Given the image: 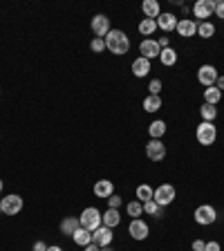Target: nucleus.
<instances>
[{
    "instance_id": "obj_38",
    "label": "nucleus",
    "mask_w": 224,
    "mask_h": 251,
    "mask_svg": "<svg viewBox=\"0 0 224 251\" xmlns=\"http://www.w3.org/2000/svg\"><path fill=\"white\" fill-rule=\"evenodd\" d=\"M204 247H206V242H204V240H193L191 249H193V251H204Z\"/></svg>"
},
{
    "instance_id": "obj_42",
    "label": "nucleus",
    "mask_w": 224,
    "mask_h": 251,
    "mask_svg": "<svg viewBox=\"0 0 224 251\" xmlns=\"http://www.w3.org/2000/svg\"><path fill=\"white\" fill-rule=\"evenodd\" d=\"M47 251H63L61 247H47Z\"/></svg>"
},
{
    "instance_id": "obj_3",
    "label": "nucleus",
    "mask_w": 224,
    "mask_h": 251,
    "mask_svg": "<svg viewBox=\"0 0 224 251\" xmlns=\"http://www.w3.org/2000/svg\"><path fill=\"white\" fill-rule=\"evenodd\" d=\"M195 139L202 144V146H213L215 139H218V128H215L213 121H202L195 130Z\"/></svg>"
},
{
    "instance_id": "obj_45",
    "label": "nucleus",
    "mask_w": 224,
    "mask_h": 251,
    "mask_svg": "<svg viewBox=\"0 0 224 251\" xmlns=\"http://www.w3.org/2000/svg\"><path fill=\"white\" fill-rule=\"evenodd\" d=\"M0 213H2V206H0Z\"/></svg>"
},
{
    "instance_id": "obj_33",
    "label": "nucleus",
    "mask_w": 224,
    "mask_h": 251,
    "mask_svg": "<svg viewBox=\"0 0 224 251\" xmlns=\"http://www.w3.org/2000/svg\"><path fill=\"white\" fill-rule=\"evenodd\" d=\"M148 90H150V94L159 97V92H162V81H159V78H152L150 85H148Z\"/></svg>"
},
{
    "instance_id": "obj_12",
    "label": "nucleus",
    "mask_w": 224,
    "mask_h": 251,
    "mask_svg": "<svg viewBox=\"0 0 224 251\" xmlns=\"http://www.w3.org/2000/svg\"><path fill=\"white\" fill-rule=\"evenodd\" d=\"M155 23H157V27H159V29L166 31V34H168V31H175V29H177L179 18H177L175 14H171V11H166V14L162 11V14H159V16L155 18Z\"/></svg>"
},
{
    "instance_id": "obj_28",
    "label": "nucleus",
    "mask_w": 224,
    "mask_h": 251,
    "mask_svg": "<svg viewBox=\"0 0 224 251\" xmlns=\"http://www.w3.org/2000/svg\"><path fill=\"white\" fill-rule=\"evenodd\" d=\"M137 29H139L141 36H152V31L157 29V23L152 21V18H144V21L139 23V27H137Z\"/></svg>"
},
{
    "instance_id": "obj_37",
    "label": "nucleus",
    "mask_w": 224,
    "mask_h": 251,
    "mask_svg": "<svg viewBox=\"0 0 224 251\" xmlns=\"http://www.w3.org/2000/svg\"><path fill=\"white\" fill-rule=\"evenodd\" d=\"M157 45L162 47V50H166V47H171V38H168V36H159V38H157Z\"/></svg>"
},
{
    "instance_id": "obj_31",
    "label": "nucleus",
    "mask_w": 224,
    "mask_h": 251,
    "mask_svg": "<svg viewBox=\"0 0 224 251\" xmlns=\"http://www.w3.org/2000/svg\"><path fill=\"white\" fill-rule=\"evenodd\" d=\"M144 204V213L146 215H155V218H162V206L155 202V200H148V202H141Z\"/></svg>"
},
{
    "instance_id": "obj_41",
    "label": "nucleus",
    "mask_w": 224,
    "mask_h": 251,
    "mask_svg": "<svg viewBox=\"0 0 224 251\" xmlns=\"http://www.w3.org/2000/svg\"><path fill=\"white\" fill-rule=\"evenodd\" d=\"M215 88H218V90H224V76H218V81H215Z\"/></svg>"
},
{
    "instance_id": "obj_4",
    "label": "nucleus",
    "mask_w": 224,
    "mask_h": 251,
    "mask_svg": "<svg viewBox=\"0 0 224 251\" xmlns=\"http://www.w3.org/2000/svg\"><path fill=\"white\" fill-rule=\"evenodd\" d=\"M175 195H177V191H175V186L173 184H162V186L155 188V195H152V200H155L159 206H168V204L175 202Z\"/></svg>"
},
{
    "instance_id": "obj_16",
    "label": "nucleus",
    "mask_w": 224,
    "mask_h": 251,
    "mask_svg": "<svg viewBox=\"0 0 224 251\" xmlns=\"http://www.w3.org/2000/svg\"><path fill=\"white\" fill-rule=\"evenodd\" d=\"M94 195H97V198H103V200H108L110 195H115V184H112V179H99V182L94 184Z\"/></svg>"
},
{
    "instance_id": "obj_7",
    "label": "nucleus",
    "mask_w": 224,
    "mask_h": 251,
    "mask_svg": "<svg viewBox=\"0 0 224 251\" xmlns=\"http://www.w3.org/2000/svg\"><path fill=\"white\" fill-rule=\"evenodd\" d=\"M215 0H198L193 7H191V11H193L195 18H199L198 23H204L206 18H211V14H215Z\"/></svg>"
},
{
    "instance_id": "obj_15",
    "label": "nucleus",
    "mask_w": 224,
    "mask_h": 251,
    "mask_svg": "<svg viewBox=\"0 0 224 251\" xmlns=\"http://www.w3.org/2000/svg\"><path fill=\"white\" fill-rule=\"evenodd\" d=\"M182 38H191L198 34V23L193 21V18H179L177 23V29H175Z\"/></svg>"
},
{
    "instance_id": "obj_25",
    "label": "nucleus",
    "mask_w": 224,
    "mask_h": 251,
    "mask_svg": "<svg viewBox=\"0 0 224 251\" xmlns=\"http://www.w3.org/2000/svg\"><path fill=\"white\" fill-rule=\"evenodd\" d=\"M135 195H137L139 202H148V200H152V195H155V188L148 186V184H139L137 191H135Z\"/></svg>"
},
{
    "instance_id": "obj_44",
    "label": "nucleus",
    "mask_w": 224,
    "mask_h": 251,
    "mask_svg": "<svg viewBox=\"0 0 224 251\" xmlns=\"http://www.w3.org/2000/svg\"><path fill=\"white\" fill-rule=\"evenodd\" d=\"M0 193H2V179H0Z\"/></svg>"
},
{
    "instance_id": "obj_5",
    "label": "nucleus",
    "mask_w": 224,
    "mask_h": 251,
    "mask_svg": "<svg viewBox=\"0 0 224 251\" xmlns=\"http://www.w3.org/2000/svg\"><path fill=\"white\" fill-rule=\"evenodd\" d=\"M193 218H195V222H198V225L211 226L215 220H218V211H215L211 204H202V206H198V209H195Z\"/></svg>"
},
{
    "instance_id": "obj_35",
    "label": "nucleus",
    "mask_w": 224,
    "mask_h": 251,
    "mask_svg": "<svg viewBox=\"0 0 224 251\" xmlns=\"http://www.w3.org/2000/svg\"><path fill=\"white\" fill-rule=\"evenodd\" d=\"M215 16H218L220 21H224V0H220L218 5H215Z\"/></svg>"
},
{
    "instance_id": "obj_39",
    "label": "nucleus",
    "mask_w": 224,
    "mask_h": 251,
    "mask_svg": "<svg viewBox=\"0 0 224 251\" xmlns=\"http://www.w3.org/2000/svg\"><path fill=\"white\" fill-rule=\"evenodd\" d=\"M31 251H47V245L43 240H38V242H34V247H31Z\"/></svg>"
},
{
    "instance_id": "obj_29",
    "label": "nucleus",
    "mask_w": 224,
    "mask_h": 251,
    "mask_svg": "<svg viewBox=\"0 0 224 251\" xmlns=\"http://www.w3.org/2000/svg\"><path fill=\"white\" fill-rule=\"evenodd\" d=\"M199 117H202V121H213L215 117H218V108L211 103H202V108H199Z\"/></svg>"
},
{
    "instance_id": "obj_43",
    "label": "nucleus",
    "mask_w": 224,
    "mask_h": 251,
    "mask_svg": "<svg viewBox=\"0 0 224 251\" xmlns=\"http://www.w3.org/2000/svg\"><path fill=\"white\" fill-rule=\"evenodd\" d=\"M101 251H112V249H110V247H103V249H101Z\"/></svg>"
},
{
    "instance_id": "obj_30",
    "label": "nucleus",
    "mask_w": 224,
    "mask_h": 251,
    "mask_svg": "<svg viewBox=\"0 0 224 251\" xmlns=\"http://www.w3.org/2000/svg\"><path fill=\"white\" fill-rule=\"evenodd\" d=\"M215 34V25L209 21H204V23H198V36L202 38H211Z\"/></svg>"
},
{
    "instance_id": "obj_1",
    "label": "nucleus",
    "mask_w": 224,
    "mask_h": 251,
    "mask_svg": "<svg viewBox=\"0 0 224 251\" xmlns=\"http://www.w3.org/2000/svg\"><path fill=\"white\" fill-rule=\"evenodd\" d=\"M103 41H105V50L112 52L115 56H124V54L130 52V38L125 36V31L121 29H110Z\"/></svg>"
},
{
    "instance_id": "obj_32",
    "label": "nucleus",
    "mask_w": 224,
    "mask_h": 251,
    "mask_svg": "<svg viewBox=\"0 0 224 251\" xmlns=\"http://www.w3.org/2000/svg\"><path fill=\"white\" fill-rule=\"evenodd\" d=\"M90 50H92L94 54L105 52V41H103V38H92V43H90Z\"/></svg>"
},
{
    "instance_id": "obj_9",
    "label": "nucleus",
    "mask_w": 224,
    "mask_h": 251,
    "mask_svg": "<svg viewBox=\"0 0 224 251\" xmlns=\"http://www.w3.org/2000/svg\"><path fill=\"white\" fill-rule=\"evenodd\" d=\"M146 157L150 162H162L166 157V144H162L159 139H150L146 144Z\"/></svg>"
},
{
    "instance_id": "obj_40",
    "label": "nucleus",
    "mask_w": 224,
    "mask_h": 251,
    "mask_svg": "<svg viewBox=\"0 0 224 251\" xmlns=\"http://www.w3.org/2000/svg\"><path fill=\"white\" fill-rule=\"evenodd\" d=\"M83 249H85V251H101V247H99V245H94V242H90V245H88V247H83Z\"/></svg>"
},
{
    "instance_id": "obj_17",
    "label": "nucleus",
    "mask_w": 224,
    "mask_h": 251,
    "mask_svg": "<svg viewBox=\"0 0 224 251\" xmlns=\"http://www.w3.org/2000/svg\"><path fill=\"white\" fill-rule=\"evenodd\" d=\"M148 72H150V61H148V58L139 56V58H135V61H132V74H135L137 78L148 76Z\"/></svg>"
},
{
    "instance_id": "obj_14",
    "label": "nucleus",
    "mask_w": 224,
    "mask_h": 251,
    "mask_svg": "<svg viewBox=\"0 0 224 251\" xmlns=\"http://www.w3.org/2000/svg\"><path fill=\"white\" fill-rule=\"evenodd\" d=\"M112 235H115V233H112V229H108V226L101 225L97 231H92V242H94V245H99L101 249H103V247L112 245Z\"/></svg>"
},
{
    "instance_id": "obj_10",
    "label": "nucleus",
    "mask_w": 224,
    "mask_h": 251,
    "mask_svg": "<svg viewBox=\"0 0 224 251\" xmlns=\"http://www.w3.org/2000/svg\"><path fill=\"white\" fill-rule=\"evenodd\" d=\"M128 233H130L132 240H146L150 229H148V225L141 218H135V220H130V225H128Z\"/></svg>"
},
{
    "instance_id": "obj_13",
    "label": "nucleus",
    "mask_w": 224,
    "mask_h": 251,
    "mask_svg": "<svg viewBox=\"0 0 224 251\" xmlns=\"http://www.w3.org/2000/svg\"><path fill=\"white\" fill-rule=\"evenodd\" d=\"M159 52H162V47L157 45V41H152V38H144V41L139 43V54L144 58H148V61L159 58Z\"/></svg>"
},
{
    "instance_id": "obj_8",
    "label": "nucleus",
    "mask_w": 224,
    "mask_h": 251,
    "mask_svg": "<svg viewBox=\"0 0 224 251\" xmlns=\"http://www.w3.org/2000/svg\"><path fill=\"white\" fill-rule=\"evenodd\" d=\"M218 70H215V65H211V63H206V65H202V68L198 70V81L204 85V88H211V85H215V81H218Z\"/></svg>"
},
{
    "instance_id": "obj_27",
    "label": "nucleus",
    "mask_w": 224,
    "mask_h": 251,
    "mask_svg": "<svg viewBox=\"0 0 224 251\" xmlns=\"http://www.w3.org/2000/svg\"><path fill=\"white\" fill-rule=\"evenodd\" d=\"M125 211H128V215H130L132 220L141 218V215H144V204H141L139 200H132V202L125 204Z\"/></svg>"
},
{
    "instance_id": "obj_20",
    "label": "nucleus",
    "mask_w": 224,
    "mask_h": 251,
    "mask_svg": "<svg viewBox=\"0 0 224 251\" xmlns=\"http://www.w3.org/2000/svg\"><path fill=\"white\" fill-rule=\"evenodd\" d=\"M148 135H150V139H162V137L166 135V121L155 119L148 126Z\"/></svg>"
},
{
    "instance_id": "obj_36",
    "label": "nucleus",
    "mask_w": 224,
    "mask_h": 251,
    "mask_svg": "<svg viewBox=\"0 0 224 251\" xmlns=\"http://www.w3.org/2000/svg\"><path fill=\"white\" fill-rule=\"evenodd\" d=\"M204 251H222V247H220V242L211 240V242H206V247H204Z\"/></svg>"
},
{
    "instance_id": "obj_24",
    "label": "nucleus",
    "mask_w": 224,
    "mask_h": 251,
    "mask_svg": "<svg viewBox=\"0 0 224 251\" xmlns=\"http://www.w3.org/2000/svg\"><path fill=\"white\" fill-rule=\"evenodd\" d=\"M222 101V90H218L215 85L204 90V103H211V105H218Z\"/></svg>"
},
{
    "instance_id": "obj_21",
    "label": "nucleus",
    "mask_w": 224,
    "mask_h": 251,
    "mask_svg": "<svg viewBox=\"0 0 224 251\" xmlns=\"http://www.w3.org/2000/svg\"><path fill=\"white\" fill-rule=\"evenodd\" d=\"M101 220H103V226H108V229H115V226H119V222H121L119 209H108Z\"/></svg>"
},
{
    "instance_id": "obj_34",
    "label": "nucleus",
    "mask_w": 224,
    "mask_h": 251,
    "mask_svg": "<svg viewBox=\"0 0 224 251\" xmlns=\"http://www.w3.org/2000/svg\"><path fill=\"white\" fill-rule=\"evenodd\" d=\"M121 206V198L119 195H110L108 198V209H119Z\"/></svg>"
},
{
    "instance_id": "obj_26",
    "label": "nucleus",
    "mask_w": 224,
    "mask_h": 251,
    "mask_svg": "<svg viewBox=\"0 0 224 251\" xmlns=\"http://www.w3.org/2000/svg\"><path fill=\"white\" fill-rule=\"evenodd\" d=\"M159 108H162V97L148 94L146 99H144V110H146V112H157Z\"/></svg>"
},
{
    "instance_id": "obj_2",
    "label": "nucleus",
    "mask_w": 224,
    "mask_h": 251,
    "mask_svg": "<svg viewBox=\"0 0 224 251\" xmlns=\"http://www.w3.org/2000/svg\"><path fill=\"white\" fill-rule=\"evenodd\" d=\"M103 213H101L99 209H94V206H88V209H83V213L78 215V225L83 226V229L88 231H97L101 225H103Z\"/></svg>"
},
{
    "instance_id": "obj_22",
    "label": "nucleus",
    "mask_w": 224,
    "mask_h": 251,
    "mask_svg": "<svg viewBox=\"0 0 224 251\" xmlns=\"http://www.w3.org/2000/svg\"><path fill=\"white\" fill-rule=\"evenodd\" d=\"M159 61H162L164 68H173V65L177 63V52H175L173 47H166V50L159 52Z\"/></svg>"
},
{
    "instance_id": "obj_18",
    "label": "nucleus",
    "mask_w": 224,
    "mask_h": 251,
    "mask_svg": "<svg viewBox=\"0 0 224 251\" xmlns=\"http://www.w3.org/2000/svg\"><path fill=\"white\" fill-rule=\"evenodd\" d=\"M141 11H144L146 18H152V21H155L157 16L162 14V7H159L157 0H144V2H141Z\"/></svg>"
},
{
    "instance_id": "obj_19",
    "label": "nucleus",
    "mask_w": 224,
    "mask_h": 251,
    "mask_svg": "<svg viewBox=\"0 0 224 251\" xmlns=\"http://www.w3.org/2000/svg\"><path fill=\"white\" fill-rule=\"evenodd\" d=\"M72 240H74V245H78V247H88L90 242H92V231L83 229V226H78V229L74 231Z\"/></svg>"
},
{
    "instance_id": "obj_23",
    "label": "nucleus",
    "mask_w": 224,
    "mask_h": 251,
    "mask_svg": "<svg viewBox=\"0 0 224 251\" xmlns=\"http://www.w3.org/2000/svg\"><path fill=\"white\" fill-rule=\"evenodd\" d=\"M78 226H81L78 225V218L76 215H70V218H65L61 222V233L63 235H74V231H76Z\"/></svg>"
},
{
    "instance_id": "obj_6",
    "label": "nucleus",
    "mask_w": 224,
    "mask_h": 251,
    "mask_svg": "<svg viewBox=\"0 0 224 251\" xmlns=\"http://www.w3.org/2000/svg\"><path fill=\"white\" fill-rule=\"evenodd\" d=\"M0 206H2V213L5 215H18L23 211V206H25V202H23L21 195H5V198L0 200Z\"/></svg>"
},
{
    "instance_id": "obj_11",
    "label": "nucleus",
    "mask_w": 224,
    "mask_h": 251,
    "mask_svg": "<svg viewBox=\"0 0 224 251\" xmlns=\"http://www.w3.org/2000/svg\"><path fill=\"white\" fill-rule=\"evenodd\" d=\"M90 27H92V31H94V38H105L110 31V18L103 14H97L92 18V23H90Z\"/></svg>"
}]
</instances>
